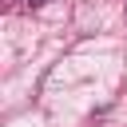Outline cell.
I'll use <instances>...</instances> for the list:
<instances>
[{
    "instance_id": "obj_1",
    "label": "cell",
    "mask_w": 127,
    "mask_h": 127,
    "mask_svg": "<svg viewBox=\"0 0 127 127\" xmlns=\"http://www.w3.org/2000/svg\"><path fill=\"white\" fill-rule=\"evenodd\" d=\"M28 4H32V8H36V4H40V0H28Z\"/></svg>"
}]
</instances>
